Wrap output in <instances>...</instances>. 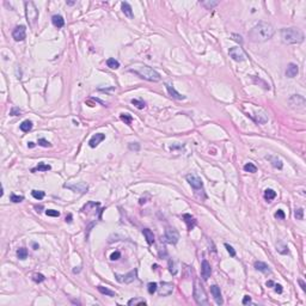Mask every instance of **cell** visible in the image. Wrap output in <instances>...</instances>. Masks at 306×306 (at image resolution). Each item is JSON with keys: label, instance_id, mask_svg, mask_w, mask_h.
<instances>
[{"label": "cell", "instance_id": "7402d4cb", "mask_svg": "<svg viewBox=\"0 0 306 306\" xmlns=\"http://www.w3.org/2000/svg\"><path fill=\"white\" fill-rule=\"evenodd\" d=\"M121 7H122V11H123V13L128 17L129 19H133L134 18V14H133V10H132V6L129 5L128 2H122L121 4Z\"/></svg>", "mask_w": 306, "mask_h": 306}, {"label": "cell", "instance_id": "f1b7e54d", "mask_svg": "<svg viewBox=\"0 0 306 306\" xmlns=\"http://www.w3.org/2000/svg\"><path fill=\"white\" fill-rule=\"evenodd\" d=\"M51 166L48 165V164H44V163H40L36 168L31 169V172H36V171H49Z\"/></svg>", "mask_w": 306, "mask_h": 306}, {"label": "cell", "instance_id": "e575fe53", "mask_svg": "<svg viewBox=\"0 0 306 306\" xmlns=\"http://www.w3.org/2000/svg\"><path fill=\"white\" fill-rule=\"evenodd\" d=\"M244 171H247V172H250V173H255L257 171V168L252 164V163H247L244 165Z\"/></svg>", "mask_w": 306, "mask_h": 306}, {"label": "cell", "instance_id": "7c38bea8", "mask_svg": "<svg viewBox=\"0 0 306 306\" xmlns=\"http://www.w3.org/2000/svg\"><path fill=\"white\" fill-rule=\"evenodd\" d=\"M165 240L169 244H176L179 240V233L176 228H166L165 230Z\"/></svg>", "mask_w": 306, "mask_h": 306}, {"label": "cell", "instance_id": "c3c4849f", "mask_svg": "<svg viewBox=\"0 0 306 306\" xmlns=\"http://www.w3.org/2000/svg\"><path fill=\"white\" fill-rule=\"evenodd\" d=\"M285 213H284V210H281V209H277V212L275 213V218L276 219H281V220H284L285 219Z\"/></svg>", "mask_w": 306, "mask_h": 306}, {"label": "cell", "instance_id": "7dc6e473", "mask_svg": "<svg viewBox=\"0 0 306 306\" xmlns=\"http://www.w3.org/2000/svg\"><path fill=\"white\" fill-rule=\"evenodd\" d=\"M129 149L130 151H134V152H138L139 149H140V145H139L138 142H130L129 144Z\"/></svg>", "mask_w": 306, "mask_h": 306}, {"label": "cell", "instance_id": "91938a15", "mask_svg": "<svg viewBox=\"0 0 306 306\" xmlns=\"http://www.w3.org/2000/svg\"><path fill=\"white\" fill-rule=\"evenodd\" d=\"M28 147H30V148L35 147V144H34V142H28Z\"/></svg>", "mask_w": 306, "mask_h": 306}, {"label": "cell", "instance_id": "11a10c76", "mask_svg": "<svg viewBox=\"0 0 306 306\" xmlns=\"http://www.w3.org/2000/svg\"><path fill=\"white\" fill-rule=\"evenodd\" d=\"M274 287H275L276 293H282V286L281 285H274Z\"/></svg>", "mask_w": 306, "mask_h": 306}, {"label": "cell", "instance_id": "ba28073f", "mask_svg": "<svg viewBox=\"0 0 306 306\" xmlns=\"http://www.w3.org/2000/svg\"><path fill=\"white\" fill-rule=\"evenodd\" d=\"M288 103H289L291 108L293 109H304V107H305L306 104V100L300 95H293L291 98L288 99Z\"/></svg>", "mask_w": 306, "mask_h": 306}, {"label": "cell", "instance_id": "9a60e30c", "mask_svg": "<svg viewBox=\"0 0 306 306\" xmlns=\"http://www.w3.org/2000/svg\"><path fill=\"white\" fill-rule=\"evenodd\" d=\"M201 275H202V279L205 281H207L208 279L210 277V275H212L210 264L208 263V261H206V259H203L202 263H201Z\"/></svg>", "mask_w": 306, "mask_h": 306}, {"label": "cell", "instance_id": "83f0119b", "mask_svg": "<svg viewBox=\"0 0 306 306\" xmlns=\"http://www.w3.org/2000/svg\"><path fill=\"white\" fill-rule=\"evenodd\" d=\"M276 198V193L273 190V189H266L264 190V198H266L268 202H270L271 200Z\"/></svg>", "mask_w": 306, "mask_h": 306}, {"label": "cell", "instance_id": "8fae6325", "mask_svg": "<svg viewBox=\"0 0 306 306\" xmlns=\"http://www.w3.org/2000/svg\"><path fill=\"white\" fill-rule=\"evenodd\" d=\"M12 37L13 40L17 41V42H20V41H24L25 37H27V28L24 25H18L16 27L13 31H12Z\"/></svg>", "mask_w": 306, "mask_h": 306}, {"label": "cell", "instance_id": "4dcf8cb0", "mask_svg": "<svg viewBox=\"0 0 306 306\" xmlns=\"http://www.w3.org/2000/svg\"><path fill=\"white\" fill-rule=\"evenodd\" d=\"M107 65H108V67H110L111 69H117L120 67V62L117 60L114 59V58H110V59L107 60Z\"/></svg>", "mask_w": 306, "mask_h": 306}, {"label": "cell", "instance_id": "816d5d0a", "mask_svg": "<svg viewBox=\"0 0 306 306\" xmlns=\"http://www.w3.org/2000/svg\"><path fill=\"white\" fill-rule=\"evenodd\" d=\"M232 37H233V40L236 41V42H239L240 44L243 43V40H242V36H240V35H237V34H232Z\"/></svg>", "mask_w": 306, "mask_h": 306}, {"label": "cell", "instance_id": "7bdbcfd3", "mask_svg": "<svg viewBox=\"0 0 306 306\" xmlns=\"http://www.w3.org/2000/svg\"><path fill=\"white\" fill-rule=\"evenodd\" d=\"M294 217H296V219H298V220H303V219H304V209H303V208H298V209H296Z\"/></svg>", "mask_w": 306, "mask_h": 306}, {"label": "cell", "instance_id": "ffe728a7", "mask_svg": "<svg viewBox=\"0 0 306 306\" xmlns=\"http://www.w3.org/2000/svg\"><path fill=\"white\" fill-rule=\"evenodd\" d=\"M254 267H255V269H256V270L261 271V273H263V274H270V273H271V270H270L269 266L266 264L264 262L256 261V262L254 263Z\"/></svg>", "mask_w": 306, "mask_h": 306}, {"label": "cell", "instance_id": "cb8c5ba5", "mask_svg": "<svg viewBox=\"0 0 306 306\" xmlns=\"http://www.w3.org/2000/svg\"><path fill=\"white\" fill-rule=\"evenodd\" d=\"M200 4L206 10H212V9H214L215 6L219 5V1H215V0H205V1H200Z\"/></svg>", "mask_w": 306, "mask_h": 306}, {"label": "cell", "instance_id": "8992f818", "mask_svg": "<svg viewBox=\"0 0 306 306\" xmlns=\"http://www.w3.org/2000/svg\"><path fill=\"white\" fill-rule=\"evenodd\" d=\"M186 178H187L188 183L195 190V193H198V190L203 191V182H202V179L198 177V175H195V173H188L187 176H186Z\"/></svg>", "mask_w": 306, "mask_h": 306}, {"label": "cell", "instance_id": "ab89813d", "mask_svg": "<svg viewBox=\"0 0 306 306\" xmlns=\"http://www.w3.org/2000/svg\"><path fill=\"white\" fill-rule=\"evenodd\" d=\"M277 247V251L280 252V254H288V247L287 245H285L284 243H279L276 245Z\"/></svg>", "mask_w": 306, "mask_h": 306}, {"label": "cell", "instance_id": "f6af8a7d", "mask_svg": "<svg viewBox=\"0 0 306 306\" xmlns=\"http://www.w3.org/2000/svg\"><path fill=\"white\" fill-rule=\"evenodd\" d=\"M39 145L42 146V147H50L51 146V144H50L48 140H46V139H39Z\"/></svg>", "mask_w": 306, "mask_h": 306}, {"label": "cell", "instance_id": "e0dca14e", "mask_svg": "<svg viewBox=\"0 0 306 306\" xmlns=\"http://www.w3.org/2000/svg\"><path fill=\"white\" fill-rule=\"evenodd\" d=\"M104 139H105V134H103V133H97V134H95L92 138L90 139V141H89L90 147H92V148L97 147Z\"/></svg>", "mask_w": 306, "mask_h": 306}, {"label": "cell", "instance_id": "44dd1931", "mask_svg": "<svg viewBox=\"0 0 306 306\" xmlns=\"http://www.w3.org/2000/svg\"><path fill=\"white\" fill-rule=\"evenodd\" d=\"M183 220H184V222L187 224V227L189 231H191L195 225H196V220H195V218L191 217L190 214H183Z\"/></svg>", "mask_w": 306, "mask_h": 306}, {"label": "cell", "instance_id": "b9f144b4", "mask_svg": "<svg viewBox=\"0 0 306 306\" xmlns=\"http://www.w3.org/2000/svg\"><path fill=\"white\" fill-rule=\"evenodd\" d=\"M169 270H170V273L172 274V275H176L177 274V268L175 266V262L173 261H169Z\"/></svg>", "mask_w": 306, "mask_h": 306}, {"label": "cell", "instance_id": "3957f363", "mask_svg": "<svg viewBox=\"0 0 306 306\" xmlns=\"http://www.w3.org/2000/svg\"><path fill=\"white\" fill-rule=\"evenodd\" d=\"M129 71L133 72V73H135V74H138L140 78L146 79L148 81L157 83V81H160V79H161V77H160V74H159L158 72L156 69L148 67V66H137L134 68H130Z\"/></svg>", "mask_w": 306, "mask_h": 306}, {"label": "cell", "instance_id": "60d3db41", "mask_svg": "<svg viewBox=\"0 0 306 306\" xmlns=\"http://www.w3.org/2000/svg\"><path fill=\"white\" fill-rule=\"evenodd\" d=\"M24 200V196L22 195H16V194H12L10 196V201H12L13 203H18V202H22Z\"/></svg>", "mask_w": 306, "mask_h": 306}, {"label": "cell", "instance_id": "94428289", "mask_svg": "<svg viewBox=\"0 0 306 306\" xmlns=\"http://www.w3.org/2000/svg\"><path fill=\"white\" fill-rule=\"evenodd\" d=\"M32 247H34L35 250H37V249H39V244H37V243H34V244H32Z\"/></svg>", "mask_w": 306, "mask_h": 306}, {"label": "cell", "instance_id": "681fc988", "mask_svg": "<svg viewBox=\"0 0 306 306\" xmlns=\"http://www.w3.org/2000/svg\"><path fill=\"white\" fill-rule=\"evenodd\" d=\"M120 257H121V254H120L119 251H115V252H112V254H111L110 259H111V261H117Z\"/></svg>", "mask_w": 306, "mask_h": 306}, {"label": "cell", "instance_id": "6125c7cd", "mask_svg": "<svg viewBox=\"0 0 306 306\" xmlns=\"http://www.w3.org/2000/svg\"><path fill=\"white\" fill-rule=\"evenodd\" d=\"M75 1H67V5H74Z\"/></svg>", "mask_w": 306, "mask_h": 306}, {"label": "cell", "instance_id": "52a82bcc", "mask_svg": "<svg viewBox=\"0 0 306 306\" xmlns=\"http://www.w3.org/2000/svg\"><path fill=\"white\" fill-rule=\"evenodd\" d=\"M228 54H230V56L232 59L235 60V61H237V62H242V61H245L247 60V55H245L244 50L242 49V48H239V47H232V48H230Z\"/></svg>", "mask_w": 306, "mask_h": 306}, {"label": "cell", "instance_id": "4316f807", "mask_svg": "<svg viewBox=\"0 0 306 306\" xmlns=\"http://www.w3.org/2000/svg\"><path fill=\"white\" fill-rule=\"evenodd\" d=\"M19 128L22 132L28 133V132H30V130L32 129V122H31L30 120H25V121H23V122L20 123Z\"/></svg>", "mask_w": 306, "mask_h": 306}, {"label": "cell", "instance_id": "5bb4252c", "mask_svg": "<svg viewBox=\"0 0 306 306\" xmlns=\"http://www.w3.org/2000/svg\"><path fill=\"white\" fill-rule=\"evenodd\" d=\"M173 291V284H170V282H161L160 284V287L158 289V294L160 296H168L172 293Z\"/></svg>", "mask_w": 306, "mask_h": 306}, {"label": "cell", "instance_id": "1f68e13d", "mask_svg": "<svg viewBox=\"0 0 306 306\" xmlns=\"http://www.w3.org/2000/svg\"><path fill=\"white\" fill-rule=\"evenodd\" d=\"M139 304H142V305H146L147 303H146V300L145 299H140V298H133V299H130L128 301V305L129 306H133V305H139Z\"/></svg>", "mask_w": 306, "mask_h": 306}, {"label": "cell", "instance_id": "836d02e7", "mask_svg": "<svg viewBox=\"0 0 306 306\" xmlns=\"http://www.w3.org/2000/svg\"><path fill=\"white\" fill-rule=\"evenodd\" d=\"M31 195H32V198H36V200H42V198L46 196V193L42 191V190H32L31 191Z\"/></svg>", "mask_w": 306, "mask_h": 306}, {"label": "cell", "instance_id": "5b68a950", "mask_svg": "<svg viewBox=\"0 0 306 306\" xmlns=\"http://www.w3.org/2000/svg\"><path fill=\"white\" fill-rule=\"evenodd\" d=\"M24 6H25V16H27L28 23L30 25H34L35 22L39 18V10L36 9V6L32 1H25Z\"/></svg>", "mask_w": 306, "mask_h": 306}, {"label": "cell", "instance_id": "f546056e", "mask_svg": "<svg viewBox=\"0 0 306 306\" xmlns=\"http://www.w3.org/2000/svg\"><path fill=\"white\" fill-rule=\"evenodd\" d=\"M97 289L99 291V293H102V294H104V296H115V292H112L111 289H109V288H107V287H104V286H97Z\"/></svg>", "mask_w": 306, "mask_h": 306}, {"label": "cell", "instance_id": "db71d44e", "mask_svg": "<svg viewBox=\"0 0 306 306\" xmlns=\"http://www.w3.org/2000/svg\"><path fill=\"white\" fill-rule=\"evenodd\" d=\"M298 282H299V285H300V287H301V289L305 292L306 291V285H305V282L303 281V280H298Z\"/></svg>", "mask_w": 306, "mask_h": 306}, {"label": "cell", "instance_id": "2e32d148", "mask_svg": "<svg viewBox=\"0 0 306 306\" xmlns=\"http://www.w3.org/2000/svg\"><path fill=\"white\" fill-rule=\"evenodd\" d=\"M210 293H212V296H214V300H215V303L218 305L224 304V300H222V296H221V291H220V287L218 285H213L210 287Z\"/></svg>", "mask_w": 306, "mask_h": 306}, {"label": "cell", "instance_id": "484cf974", "mask_svg": "<svg viewBox=\"0 0 306 306\" xmlns=\"http://www.w3.org/2000/svg\"><path fill=\"white\" fill-rule=\"evenodd\" d=\"M51 22H53V24H54L56 28H62V27L65 25V19H63V17L60 16V14L53 16V17H51Z\"/></svg>", "mask_w": 306, "mask_h": 306}, {"label": "cell", "instance_id": "d590c367", "mask_svg": "<svg viewBox=\"0 0 306 306\" xmlns=\"http://www.w3.org/2000/svg\"><path fill=\"white\" fill-rule=\"evenodd\" d=\"M147 289H148V293L149 294H153V293H156L157 292V289H158V285H157V282H149L147 286Z\"/></svg>", "mask_w": 306, "mask_h": 306}, {"label": "cell", "instance_id": "9c48e42d", "mask_svg": "<svg viewBox=\"0 0 306 306\" xmlns=\"http://www.w3.org/2000/svg\"><path fill=\"white\" fill-rule=\"evenodd\" d=\"M63 187L69 189V190H72V191H74V193H79V194H85L88 191V189H89V186L86 183H84V182H77L74 184L66 183Z\"/></svg>", "mask_w": 306, "mask_h": 306}, {"label": "cell", "instance_id": "277c9868", "mask_svg": "<svg viewBox=\"0 0 306 306\" xmlns=\"http://www.w3.org/2000/svg\"><path fill=\"white\" fill-rule=\"evenodd\" d=\"M193 296H194V299L196 301L198 305L201 306H207L208 305V298L207 294L205 292V289L202 288V286L198 284V280L195 279L194 281V291H193Z\"/></svg>", "mask_w": 306, "mask_h": 306}, {"label": "cell", "instance_id": "6f0895ef", "mask_svg": "<svg viewBox=\"0 0 306 306\" xmlns=\"http://www.w3.org/2000/svg\"><path fill=\"white\" fill-rule=\"evenodd\" d=\"M266 285H267V287H271V286H274L275 284H274V282H273L271 280H269V281H267V282H266Z\"/></svg>", "mask_w": 306, "mask_h": 306}, {"label": "cell", "instance_id": "30bf717a", "mask_svg": "<svg viewBox=\"0 0 306 306\" xmlns=\"http://www.w3.org/2000/svg\"><path fill=\"white\" fill-rule=\"evenodd\" d=\"M115 276L119 282H123V284H132L133 281L137 280V276H138V270L134 269L132 271H129L128 274L126 275H119V274H115Z\"/></svg>", "mask_w": 306, "mask_h": 306}, {"label": "cell", "instance_id": "4fadbf2b", "mask_svg": "<svg viewBox=\"0 0 306 306\" xmlns=\"http://www.w3.org/2000/svg\"><path fill=\"white\" fill-rule=\"evenodd\" d=\"M247 116H250L258 124H264L268 122V116L263 110H256L254 115H247Z\"/></svg>", "mask_w": 306, "mask_h": 306}, {"label": "cell", "instance_id": "9f6ffc18", "mask_svg": "<svg viewBox=\"0 0 306 306\" xmlns=\"http://www.w3.org/2000/svg\"><path fill=\"white\" fill-rule=\"evenodd\" d=\"M65 221H66V222H68V224L69 222H72V214H68V215L66 217V219H65Z\"/></svg>", "mask_w": 306, "mask_h": 306}, {"label": "cell", "instance_id": "603a6c76", "mask_svg": "<svg viewBox=\"0 0 306 306\" xmlns=\"http://www.w3.org/2000/svg\"><path fill=\"white\" fill-rule=\"evenodd\" d=\"M142 235H144V237L146 238V240H147V243L149 245H152V244L154 243V235H153V232H152L151 230L144 228V230H142Z\"/></svg>", "mask_w": 306, "mask_h": 306}, {"label": "cell", "instance_id": "6da1fadb", "mask_svg": "<svg viewBox=\"0 0 306 306\" xmlns=\"http://www.w3.org/2000/svg\"><path fill=\"white\" fill-rule=\"evenodd\" d=\"M274 32H275V29L270 23L259 22L249 31L247 36H249L250 41H252L255 43H261V42H266V41L270 40L273 37Z\"/></svg>", "mask_w": 306, "mask_h": 306}, {"label": "cell", "instance_id": "74e56055", "mask_svg": "<svg viewBox=\"0 0 306 306\" xmlns=\"http://www.w3.org/2000/svg\"><path fill=\"white\" fill-rule=\"evenodd\" d=\"M132 104L133 105H135L138 109H144L146 107V104H145V102H142V100H139V99H132Z\"/></svg>", "mask_w": 306, "mask_h": 306}, {"label": "cell", "instance_id": "d6986e66", "mask_svg": "<svg viewBox=\"0 0 306 306\" xmlns=\"http://www.w3.org/2000/svg\"><path fill=\"white\" fill-rule=\"evenodd\" d=\"M165 86H166V90H168L169 95L172 97V98L175 99H178V100H183V99H186L187 97L184 96V95H181L179 92H177L173 86H171V85H169V84H165Z\"/></svg>", "mask_w": 306, "mask_h": 306}, {"label": "cell", "instance_id": "d6a6232c", "mask_svg": "<svg viewBox=\"0 0 306 306\" xmlns=\"http://www.w3.org/2000/svg\"><path fill=\"white\" fill-rule=\"evenodd\" d=\"M17 256H18V258L19 259H27L28 258V250L25 249V247H20V249H18L17 250Z\"/></svg>", "mask_w": 306, "mask_h": 306}, {"label": "cell", "instance_id": "f35d334b", "mask_svg": "<svg viewBox=\"0 0 306 306\" xmlns=\"http://www.w3.org/2000/svg\"><path fill=\"white\" fill-rule=\"evenodd\" d=\"M32 280L36 282V284H40V282H43L44 280H46V277H44V275L43 274H34L32 275Z\"/></svg>", "mask_w": 306, "mask_h": 306}, {"label": "cell", "instance_id": "7a4b0ae2", "mask_svg": "<svg viewBox=\"0 0 306 306\" xmlns=\"http://www.w3.org/2000/svg\"><path fill=\"white\" fill-rule=\"evenodd\" d=\"M280 35L282 42L286 44H299L304 41V34L298 28H284Z\"/></svg>", "mask_w": 306, "mask_h": 306}, {"label": "cell", "instance_id": "f5cc1de1", "mask_svg": "<svg viewBox=\"0 0 306 306\" xmlns=\"http://www.w3.org/2000/svg\"><path fill=\"white\" fill-rule=\"evenodd\" d=\"M242 303H243V305H249V304H251V296H245Z\"/></svg>", "mask_w": 306, "mask_h": 306}, {"label": "cell", "instance_id": "d4e9b609", "mask_svg": "<svg viewBox=\"0 0 306 306\" xmlns=\"http://www.w3.org/2000/svg\"><path fill=\"white\" fill-rule=\"evenodd\" d=\"M267 159L271 163V165L274 166L275 169H279V170H281L282 166H284V164H282V161L280 160V159L277 158V157H273V156H268Z\"/></svg>", "mask_w": 306, "mask_h": 306}, {"label": "cell", "instance_id": "ac0fdd59", "mask_svg": "<svg viewBox=\"0 0 306 306\" xmlns=\"http://www.w3.org/2000/svg\"><path fill=\"white\" fill-rule=\"evenodd\" d=\"M298 73H299L298 65L293 63V62L288 63L287 69H286V77L287 78H294V77H296V74H298Z\"/></svg>", "mask_w": 306, "mask_h": 306}, {"label": "cell", "instance_id": "680465c9", "mask_svg": "<svg viewBox=\"0 0 306 306\" xmlns=\"http://www.w3.org/2000/svg\"><path fill=\"white\" fill-rule=\"evenodd\" d=\"M35 208H36V210H37L39 213H41V212H42V209H43V206H42V205H40V206H36Z\"/></svg>", "mask_w": 306, "mask_h": 306}, {"label": "cell", "instance_id": "f907efd6", "mask_svg": "<svg viewBox=\"0 0 306 306\" xmlns=\"http://www.w3.org/2000/svg\"><path fill=\"white\" fill-rule=\"evenodd\" d=\"M20 112H22V110H20L19 108H12L10 114L12 115V116H18Z\"/></svg>", "mask_w": 306, "mask_h": 306}, {"label": "cell", "instance_id": "bcb514c9", "mask_svg": "<svg viewBox=\"0 0 306 306\" xmlns=\"http://www.w3.org/2000/svg\"><path fill=\"white\" fill-rule=\"evenodd\" d=\"M225 247L227 249V251H228V254H230V256L231 257H236V250L233 249V247H231L230 244H225Z\"/></svg>", "mask_w": 306, "mask_h": 306}, {"label": "cell", "instance_id": "ee69618b", "mask_svg": "<svg viewBox=\"0 0 306 306\" xmlns=\"http://www.w3.org/2000/svg\"><path fill=\"white\" fill-rule=\"evenodd\" d=\"M46 214L48 217H54V218L60 217V213L58 210H55V209H48V210H46Z\"/></svg>", "mask_w": 306, "mask_h": 306}, {"label": "cell", "instance_id": "8d00e7d4", "mask_svg": "<svg viewBox=\"0 0 306 306\" xmlns=\"http://www.w3.org/2000/svg\"><path fill=\"white\" fill-rule=\"evenodd\" d=\"M121 120L126 123V124H130L132 123V121H133V117H132V115H129V114H121Z\"/></svg>", "mask_w": 306, "mask_h": 306}]
</instances>
